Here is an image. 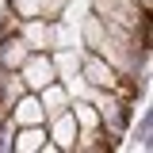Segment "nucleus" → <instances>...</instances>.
Returning <instances> with one entry per match:
<instances>
[{
	"label": "nucleus",
	"instance_id": "1",
	"mask_svg": "<svg viewBox=\"0 0 153 153\" xmlns=\"http://www.w3.org/2000/svg\"><path fill=\"white\" fill-rule=\"evenodd\" d=\"M88 12H96L107 27L134 31V35H138V27L149 19V8L138 4V0H88Z\"/></svg>",
	"mask_w": 153,
	"mask_h": 153
},
{
	"label": "nucleus",
	"instance_id": "12",
	"mask_svg": "<svg viewBox=\"0 0 153 153\" xmlns=\"http://www.w3.org/2000/svg\"><path fill=\"white\" fill-rule=\"evenodd\" d=\"M126 134L134 138V146H138L142 153H146V149L153 146V111H149V107L142 111V119H138V126H130Z\"/></svg>",
	"mask_w": 153,
	"mask_h": 153
},
{
	"label": "nucleus",
	"instance_id": "7",
	"mask_svg": "<svg viewBox=\"0 0 153 153\" xmlns=\"http://www.w3.org/2000/svg\"><path fill=\"white\" fill-rule=\"evenodd\" d=\"M115 138L103 126H88V130H76V146L73 153H115Z\"/></svg>",
	"mask_w": 153,
	"mask_h": 153
},
{
	"label": "nucleus",
	"instance_id": "11",
	"mask_svg": "<svg viewBox=\"0 0 153 153\" xmlns=\"http://www.w3.org/2000/svg\"><path fill=\"white\" fill-rule=\"evenodd\" d=\"M46 146V123L38 126H16L12 130V153H38Z\"/></svg>",
	"mask_w": 153,
	"mask_h": 153
},
{
	"label": "nucleus",
	"instance_id": "6",
	"mask_svg": "<svg viewBox=\"0 0 153 153\" xmlns=\"http://www.w3.org/2000/svg\"><path fill=\"white\" fill-rule=\"evenodd\" d=\"M8 119H12V126H38V123H46V111L38 103V92H23L8 107Z\"/></svg>",
	"mask_w": 153,
	"mask_h": 153
},
{
	"label": "nucleus",
	"instance_id": "14",
	"mask_svg": "<svg viewBox=\"0 0 153 153\" xmlns=\"http://www.w3.org/2000/svg\"><path fill=\"white\" fill-rule=\"evenodd\" d=\"M138 4H146V8H149V4H153V0H138Z\"/></svg>",
	"mask_w": 153,
	"mask_h": 153
},
{
	"label": "nucleus",
	"instance_id": "4",
	"mask_svg": "<svg viewBox=\"0 0 153 153\" xmlns=\"http://www.w3.org/2000/svg\"><path fill=\"white\" fill-rule=\"evenodd\" d=\"M19 19H46V23H54V19H65L69 16V4L73 0H4Z\"/></svg>",
	"mask_w": 153,
	"mask_h": 153
},
{
	"label": "nucleus",
	"instance_id": "3",
	"mask_svg": "<svg viewBox=\"0 0 153 153\" xmlns=\"http://www.w3.org/2000/svg\"><path fill=\"white\" fill-rule=\"evenodd\" d=\"M19 76H23V88H27V92H42L46 84H54L57 69H54L50 50H31V57L19 65Z\"/></svg>",
	"mask_w": 153,
	"mask_h": 153
},
{
	"label": "nucleus",
	"instance_id": "9",
	"mask_svg": "<svg viewBox=\"0 0 153 153\" xmlns=\"http://www.w3.org/2000/svg\"><path fill=\"white\" fill-rule=\"evenodd\" d=\"M31 57V46L23 35H4L0 38V69H19Z\"/></svg>",
	"mask_w": 153,
	"mask_h": 153
},
{
	"label": "nucleus",
	"instance_id": "10",
	"mask_svg": "<svg viewBox=\"0 0 153 153\" xmlns=\"http://www.w3.org/2000/svg\"><path fill=\"white\" fill-rule=\"evenodd\" d=\"M19 35L27 38L31 50H54V23H46V19H23Z\"/></svg>",
	"mask_w": 153,
	"mask_h": 153
},
{
	"label": "nucleus",
	"instance_id": "8",
	"mask_svg": "<svg viewBox=\"0 0 153 153\" xmlns=\"http://www.w3.org/2000/svg\"><path fill=\"white\" fill-rule=\"evenodd\" d=\"M38 103H42V111H46V119H54V115L69 111V103H73V92L61 84V80H54V84H46L42 92H38Z\"/></svg>",
	"mask_w": 153,
	"mask_h": 153
},
{
	"label": "nucleus",
	"instance_id": "2",
	"mask_svg": "<svg viewBox=\"0 0 153 153\" xmlns=\"http://www.w3.org/2000/svg\"><path fill=\"white\" fill-rule=\"evenodd\" d=\"M76 76H80V84H84V88H92V92H107V88L119 84V69H115L103 54H96V50H80Z\"/></svg>",
	"mask_w": 153,
	"mask_h": 153
},
{
	"label": "nucleus",
	"instance_id": "5",
	"mask_svg": "<svg viewBox=\"0 0 153 153\" xmlns=\"http://www.w3.org/2000/svg\"><path fill=\"white\" fill-rule=\"evenodd\" d=\"M76 119H73V111H61V115H54V119H46V134H50V142L57 146V153H73V146H76Z\"/></svg>",
	"mask_w": 153,
	"mask_h": 153
},
{
	"label": "nucleus",
	"instance_id": "13",
	"mask_svg": "<svg viewBox=\"0 0 153 153\" xmlns=\"http://www.w3.org/2000/svg\"><path fill=\"white\" fill-rule=\"evenodd\" d=\"M19 27H23V19H19L8 4H0V38L4 35H19Z\"/></svg>",
	"mask_w": 153,
	"mask_h": 153
}]
</instances>
